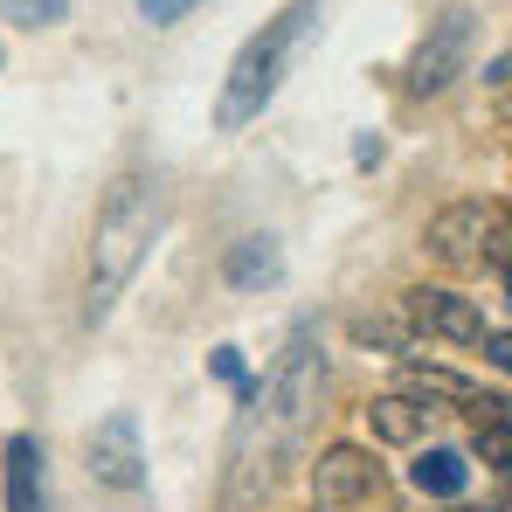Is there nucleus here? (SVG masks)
Returning <instances> with one entry per match:
<instances>
[{
  "instance_id": "1",
  "label": "nucleus",
  "mask_w": 512,
  "mask_h": 512,
  "mask_svg": "<svg viewBox=\"0 0 512 512\" xmlns=\"http://www.w3.org/2000/svg\"><path fill=\"white\" fill-rule=\"evenodd\" d=\"M319 388H326V346H319V326L298 319L270 374L263 381H243L236 388V443H229V492H222V512H250L270 499L277 485V464L298 450V436L319 409Z\"/></svg>"
},
{
  "instance_id": "2",
  "label": "nucleus",
  "mask_w": 512,
  "mask_h": 512,
  "mask_svg": "<svg viewBox=\"0 0 512 512\" xmlns=\"http://www.w3.org/2000/svg\"><path fill=\"white\" fill-rule=\"evenodd\" d=\"M167 236V180L160 173H118L90 222V277H84V326H104L132 277L146 270L153 243Z\"/></svg>"
},
{
  "instance_id": "3",
  "label": "nucleus",
  "mask_w": 512,
  "mask_h": 512,
  "mask_svg": "<svg viewBox=\"0 0 512 512\" xmlns=\"http://www.w3.org/2000/svg\"><path fill=\"white\" fill-rule=\"evenodd\" d=\"M312 28H319V0H291L284 14H270L229 56V77H222V97H215V132H250L256 118L277 104V90L291 77L298 49L312 42Z\"/></svg>"
},
{
  "instance_id": "4",
  "label": "nucleus",
  "mask_w": 512,
  "mask_h": 512,
  "mask_svg": "<svg viewBox=\"0 0 512 512\" xmlns=\"http://www.w3.org/2000/svg\"><path fill=\"white\" fill-rule=\"evenodd\" d=\"M471 35H478V14L471 7H443L429 21V35L416 42V56H409V90L416 97H443L464 77V63H471Z\"/></svg>"
},
{
  "instance_id": "5",
  "label": "nucleus",
  "mask_w": 512,
  "mask_h": 512,
  "mask_svg": "<svg viewBox=\"0 0 512 512\" xmlns=\"http://www.w3.org/2000/svg\"><path fill=\"white\" fill-rule=\"evenodd\" d=\"M402 326L416 340H450V346H478L492 333L485 312H478V298H464L450 284H409L402 291Z\"/></svg>"
},
{
  "instance_id": "6",
  "label": "nucleus",
  "mask_w": 512,
  "mask_h": 512,
  "mask_svg": "<svg viewBox=\"0 0 512 512\" xmlns=\"http://www.w3.org/2000/svg\"><path fill=\"white\" fill-rule=\"evenodd\" d=\"M84 464L104 492H139L146 485V443H139V416L111 409L104 423L84 436Z\"/></svg>"
},
{
  "instance_id": "7",
  "label": "nucleus",
  "mask_w": 512,
  "mask_h": 512,
  "mask_svg": "<svg viewBox=\"0 0 512 512\" xmlns=\"http://www.w3.org/2000/svg\"><path fill=\"white\" fill-rule=\"evenodd\" d=\"M374 485H381V464H374V450H360V443H326V450L312 457V506L319 512L367 506Z\"/></svg>"
},
{
  "instance_id": "8",
  "label": "nucleus",
  "mask_w": 512,
  "mask_h": 512,
  "mask_svg": "<svg viewBox=\"0 0 512 512\" xmlns=\"http://www.w3.org/2000/svg\"><path fill=\"white\" fill-rule=\"evenodd\" d=\"M506 208L499 201H478V194H464V201H450V208H436L423 229V250L436 256V263H478V250H485V229L499 222Z\"/></svg>"
},
{
  "instance_id": "9",
  "label": "nucleus",
  "mask_w": 512,
  "mask_h": 512,
  "mask_svg": "<svg viewBox=\"0 0 512 512\" xmlns=\"http://www.w3.org/2000/svg\"><path fill=\"white\" fill-rule=\"evenodd\" d=\"M395 374H402V388L395 395H409V402H423V409H436V402H457V409H471L485 388L464 374V367H443V360H395Z\"/></svg>"
},
{
  "instance_id": "10",
  "label": "nucleus",
  "mask_w": 512,
  "mask_h": 512,
  "mask_svg": "<svg viewBox=\"0 0 512 512\" xmlns=\"http://www.w3.org/2000/svg\"><path fill=\"white\" fill-rule=\"evenodd\" d=\"M0 478H7V512H42V436L14 429L0 450Z\"/></svg>"
},
{
  "instance_id": "11",
  "label": "nucleus",
  "mask_w": 512,
  "mask_h": 512,
  "mask_svg": "<svg viewBox=\"0 0 512 512\" xmlns=\"http://www.w3.org/2000/svg\"><path fill=\"white\" fill-rule=\"evenodd\" d=\"M409 485L423 499H464L471 492V457L450 450V443H429V450H416V464H409Z\"/></svg>"
},
{
  "instance_id": "12",
  "label": "nucleus",
  "mask_w": 512,
  "mask_h": 512,
  "mask_svg": "<svg viewBox=\"0 0 512 512\" xmlns=\"http://www.w3.org/2000/svg\"><path fill=\"white\" fill-rule=\"evenodd\" d=\"M360 416H367V429H374V443H395V450H416V443L429 436V409L409 402V395H374Z\"/></svg>"
},
{
  "instance_id": "13",
  "label": "nucleus",
  "mask_w": 512,
  "mask_h": 512,
  "mask_svg": "<svg viewBox=\"0 0 512 512\" xmlns=\"http://www.w3.org/2000/svg\"><path fill=\"white\" fill-rule=\"evenodd\" d=\"M222 277H229V291H263V284H277L284 277V250H277V236H243L229 263H222Z\"/></svg>"
},
{
  "instance_id": "14",
  "label": "nucleus",
  "mask_w": 512,
  "mask_h": 512,
  "mask_svg": "<svg viewBox=\"0 0 512 512\" xmlns=\"http://www.w3.org/2000/svg\"><path fill=\"white\" fill-rule=\"evenodd\" d=\"M346 333H353L360 353H388V360H409L416 353V333L402 326V312H353Z\"/></svg>"
},
{
  "instance_id": "15",
  "label": "nucleus",
  "mask_w": 512,
  "mask_h": 512,
  "mask_svg": "<svg viewBox=\"0 0 512 512\" xmlns=\"http://www.w3.org/2000/svg\"><path fill=\"white\" fill-rule=\"evenodd\" d=\"M0 14L21 28H56V21H70V0H0Z\"/></svg>"
},
{
  "instance_id": "16",
  "label": "nucleus",
  "mask_w": 512,
  "mask_h": 512,
  "mask_svg": "<svg viewBox=\"0 0 512 512\" xmlns=\"http://www.w3.org/2000/svg\"><path fill=\"white\" fill-rule=\"evenodd\" d=\"M139 7V21H153V28H173V21H187L194 7H208V0H132Z\"/></svg>"
},
{
  "instance_id": "17",
  "label": "nucleus",
  "mask_w": 512,
  "mask_h": 512,
  "mask_svg": "<svg viewBox=\"0 0 512 512\" xmlns=\"http://www.w3.org/2000/svg\"><path fill=\"white\" fill-rule=\"evenodd\" d=\"M478 457H485V471H506L512 443H506V423H478V443H471Z\"/></svg>"
},
{
  "instance_id": "18",
  "label": "nucleus",
  "mask_w": 512,
  "mask_h": 512,
  "mask_svg": "<svg viewBox=\"0 0 512 512\" xmlns=\"http://www.w3.org/2000/svg\"><path fill=\"white\" fill-rule=\"evenodd\" d=\"M506 243H512V229H506V215L485 229V250H478V263L492 270V277H506Z\"/></svg>"
},
{
  "instance_id": "19",
  "label": "nucleus",
  "mask_w": 512,
  "mask_h": 512,
  "mask_svg": "<svg viewBox=\"0 0 512 512\" xmlns=\"http://www.w3.org/2000/svg\"><path fill=\"white\" fill-rule=\"evenodd\" d=\"M208 367H215V381H229V388H243V381H250V374H243V353H236V346H215V353H208Z\"/></svg>"
},
{
  "instance_id": "20",
  "label": "nucleus",
  "mask_w": 512,
  "mask_h": 512,
  "mask_svg": "<svg viewBox=\"0 0 512 512\" xmlns=\"http://www.w3.org/2000/svg\"><path fill=\"white\" fill-rule=\"evenodd\" d=\"M485 360H492V367H512V340H506V326H492V333H485Z\"/></svg>"
},
{
  "instance_id": "21",
  "label": "nucleus",
  "mask_w": 512,
  "mask_h": 512,
  "mask_svg": "<svg viewBox=\"0 0 512 512\" xmlns=\"http://www.w3.org/2000/svg\"><path fill=\"white\" fill-rule=\"evenodd\" d=\"M374 160H381V132H360L353 139V167H374Z\"/></svg>"
},
{
  "instance_id": "22",
  "label": "nucleus",
  "mask_w": 512,
  "mask_h": 512,
  "mask_svg": "<svg viewBox=\"0 0 512 512\" xmlns=\"http://www.w3.org/2000/svg\"><path fill=\"white\" fill-rule=\"evenodd\" d=\"M506 70H512V56H506V49H499V56L485 63V84H492V90H506Z\"/></svg>"
},
{
  "instance_id": "23",
  "label": "nucleus",
  "mask_w": 512,
  "mask_h": 512,
  "mask_svg": "<svg viewBox=\"0 0 512 512\" xmlns=\"http://www.w3.org/2000/svg\"><path fill=\"white\" fill-rule=\"evenodd\" d=\"M450 512H464V506H450Z\"/></svg>"
},
{
  "instance_id": "24",
  "label": "nucleus",
  "mask_w": 512,
  "mask_h": 512,
  "mask_svg": "<svg viewBox=\"0 0 512 512\" xmlns=\"http://www.w3.org/2000/svg\"><path fill=\"white\" fill-rule=\"evenodd\" d=\"M0 63H7V56H0Z\"/></svg>"
}]
</instances>
